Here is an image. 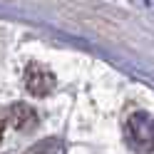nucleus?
<instances>
[{
    "instance_id": "f257e3e1",
    "label": "nucleus",
    "mask_w": 154,
    "mask_h": 154,
    "mask_svg": "<svg viewBox=\"0 0 154 154\" xmlns=\"http://www.w3.org/2000/svg\"><path fill=\"white\" fill-rule=\"evenodd\" d=\"M127 139L137 152L152 154L154 152V119L144 112H134L127 122Z\"/></svg>"
},
{
    "instance_id": "f03ea898",
    "label": "nucleus",
    "mask_w": 154,
    "mask_h": 154,
    "mask_svg": "<svg viewBox=\"0 0 154 154\" xmlns=\"http://www.w3.org/2000/svg\"><path fill=\"white\" fill-rule=\"evenodd\" d=\"M25 85L32 94H47L55 85V77L45 70V67H37V65H30L25 72Z\"/></svg>"
},
{
    "instance_id": "7ed1b4c3",
    "label": "nucleus",
    "mask_w": 154,
    "mask_h": 154,
    "mask_svg": "<svg viewBox=\"0 0 154 154\" xmlns=\"http://www.w3.org/2000/svg\"><path fill=\"white\" fill-rule=\"evenodd\" d=\"M3 132H5V122L0 119V139H3Z\"/></svg>"
}]
</instances>
